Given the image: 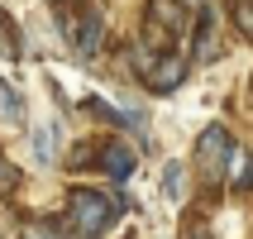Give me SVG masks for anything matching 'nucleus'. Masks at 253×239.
Here are the masks:
<instances>
[{"mask_svg":"<svg viewBox=\"0 0 253 239\" xmlns=\"http://www.w3.org/2000/svg\"><path fill=\"white\" fill-rule=\"evenodd\" d=\"M0 120H5V125H19V120H24V100L14 96L10 82H0Z\"/></svg>","mask_w":253,"mask_h":239,"instance_id":"nucleus-7","label":"nucleus"},{"mask_svg":"<svg viewBox=\"0 0 253 239\" xmlns=\"http://www.w3.org/2000/svg\"><path fill=\"white\" fill-rule=\"evenodd\" d=\"M100 168L110 172V177H129V172H134V148H125V143H110V148L100 153Z\"/></svg>","mask_w":253,"mask_h":239,"instance_id":"nucleus-6","label":"nucleus"},{"mask_svg":"<svg viewBox=\"0 0 253 239\" xmlns=\"http://www.w3.org/2000/svg\"><path fill=\"white\" fill-rule=\"evenodd\" d=\"M62 34H67V43L82 57H91V53H100V43H105V19H100L96 5H86V10H62Z\"/></svg>","mask_w":253,"mask_h":239,"instance_id":"nucleus-3","label":"nucleus"},{"mask_svg":"<svg viewBox=\"0 0 253 239\" xmlns=\"http://www.w3.org/2000/svg\"><path fill=\"white\" fill-rule=\"evenodd\" d=\"M163 196H172V201L182 196V168H177V163H172V168L163 172Z\"/></svg>","mask_w":253,"mask_h":239,"instance_id":"nucleus-9","label":"nucleus"},{"mask_svg":"<svg viewBox=\"0 0 253 239\" xmlns=\"http://www.w3.org/2000/svg\"><path fill=\"white\" fill-rule=\"evenodd\" d=\"M182 72H186V53H163L158 57V67L143 77V82L153 86L158 96H168V91H177L182 86Z\"/></svg>","mask_w":253,"mask_h":239,"instance_id":"nucleus-5","label":"nucleus"},{"mask_svg":"<svg viewBox=\"0 0 253 239\" xmlns=\"http://www.w3.org/2000/svg\"><path fill=\"white\" fill-rule=\"evenodd\" d=\"M229 168H234V177H229V187H234V191H249V187H253V153L244 158L239 148H234V163H229Z\"/></svg>","mask_w":253,"mask_h":239,"instance_id":"nucleus-8","label":"nucleus"},{"mask_svg":"<svg viewBox=\"0 0 253 239\" xmlns=\"http://www.w3.org/2000/svg\"><path fill=\"white\" fill-rule=\"evenodd\" d=\"M234 24L253 39V0H239V5H234Z\"/></svg>","mask_w":253,"mask_h":239,"instance_id":"nucleus-10","label":"nucleus"},{"mask_svg":"<svg viewBox=\"0 0 253 239\" xmlns=\"http://www.w3.org/2000/svg\"><path fill=\"white\" fill-rule=\"evenodd\" d=\"M143 19L158 24V29H168L177 43H182L186 29H191V10H186L182 0H148V14H143Z\"/></svg>","mask_w":253,"mask_h":239,"instance_id":"nucleus-4","label":"nucleus"},{"mask_svg":"<svg viewBox=\"0 0 253 239\" xmlns=\"http://www.w3.org/2000/svg\"><path fill=\"white\" fill-rule=\"evenodd\" d=\"M234 163V143H229V129L225 125H211L201 129L196 139V172L206 182H225V168Z\"/></svg>","mask_w":253,"mask_h":239,"instance_id":"nucleus-2","label":"nucleus"},{"mask_svg":"<svg viewBox=\"0 0 253 239\" xmlns=\"http://www.w3.org/2000/svg\"><path fill=\"white\" fill-rule=\"evenodd\" d=\"M120 215H125V196L82 187V191L67 196V235L72 239H100Z\"/></svg>","mask_w":253,"mask_h":239,"instance_id":"nucleus-1","label":"nucleus"},{"mask_svg":"<svg viewBox=\"0 0 253 239\" xmlns=\"http://www.w3.org/2000/svg\"><path fill=\"white\" fill-rule=\"evenodd\" d=\"M24 239H72V235H62L57 225H34V230H24Z\"/></svg>","mask_w":253,"mask_h":239,"instance_id":"nucleus-11","label":"nucleus"},{"mask_svg":"<svg viewBox=\"0 0 253 239\" xmlns=\"http://www.w3.org/2000/svg\"><path fill=\"white\" fill-rule=\"evenodd\" d=\"M34 148H39V158L48 163V158H53V134H48V129H39V134H34Z\"/></svg>","mask_w":253,"mask_h":239,"instance_id":"nucleus-12","label":"nucleus"},{"mask_svg":"<svg viewBox=\"0 0 253 239\" xmlns=\"http://www.w3.org/2000/svg\"><path fill=\"white\" fill-rule=\"evenodd\" d=\"M182 239H211V230L201 225V220H186V225H182Z\"/></svg>","mask_w":253,"mask_h":239,"instance_id":"nucleus-13","label":"nucleus"}]
</instances>
